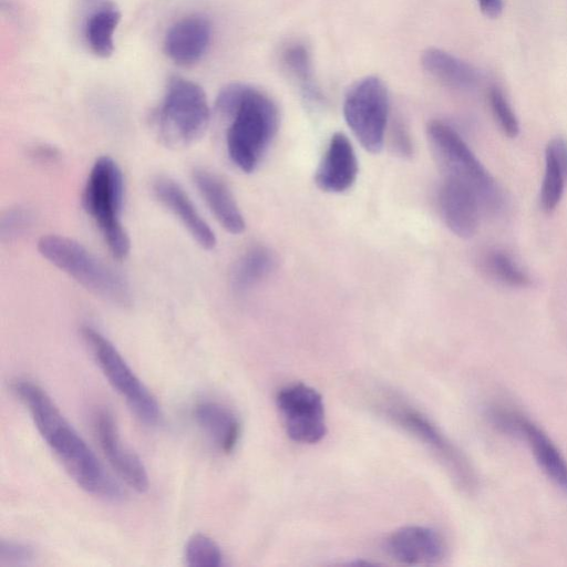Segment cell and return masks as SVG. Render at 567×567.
<instances>
[{"instance_id": "cell-1", "label": "cell", "mask_w": 567, "mask_h": 567, "mask_svg": "<svg viewBox=\"0 0 567 567\" xmlns=\"http://www.w3.org/2000/svg\"><path fill=\"white\" fill-rule=\"evenodd\" d=\"M11 392L29 412L40 436L84 492L116 502L123 497L121 485L106 472L93 451L61 413L52 398L29 379H16Z\"/></svg>"}, {"instance_id": "cell-2", "label": "cell", "mask_w": 567, "mask_h": 567, "mask_svg": "<svg viewBox=\"0 0 567 567\" xmlns=\"http://www.w3.org/2000/svg\"><path fill=\"white\" fill-rule=\"evenodd\" d=\"M216 111L228 121L226 148L230 161L245 173L260 164L279 127V111L266 93L244 83L225 86Z\"/></svg>"}, {"instance_id": "cell-3", "label": "cell", "mask_w": 567, "mask_h": 567, "mask_svg": "<svg viewBox=\"0 0 567 567\" xmlns=\"http://www.w3.org/2000/svg\"><path fill=\"white\" fill-rule=\"evenodd\" d=\"M40 254L100 298L120 307L132 305V290L126 279L97 259L83 245L60 235L42 236Z\"/></svg>"}, {"instance_id": "cell-4", "label": "cell", "mask_w": 567, "mask_h": 567, "mask_svg": "<svg viewBox=\"0 0 567 567\" xmlns=\"http://www.w3.org/2000/svg\"><path fill=\"white\" fill-rule=\"evenodd\" d=\"M124 179L117 163L101 156L93 164L83 190V207L99 227L112 256L123 260L130 239L121 221Z\"/></svg>"}, {"instance_id": "cell-5", "label": "cell", "mask_w": 567, "mask_h": 567, "mask_svg": "<svg viewBox=\"0 0 567 567\" xmlns=\"http://www.w3.org/2000/svg\"><path fill=\"white\" fill-rule=\"evenodd\" d=\"M210 110L204 90L195 82L169 78L164 97L154 114V127L167 147L179 148L196 142L206 131Z\"/></svg>"}, {"instance_id": "cell-6", "label": "cell", "mask_w": 567, "mask_h": 567, "mask_svg": "<svg viewBox=\"0 0 567 567\" xmlns=\"http://www.w3.org/2000/svg\"><path fill=\"white\" fill-rule=\"evenodd\" d=\"M426 136L444 176L470 186L478 196L481 205L489 209L499 207L502 197L497 184L451 125L433 120L426 126Z\"/></svg>"}, {"instance_id": "cell-7", "label": "cell", "mask_w": 567, "mask_h": 567, "mask_svg": "<svg viewBox=\"0 0 567 567\" xmlns=\"http://www.w3.org/2000/svg\"><path fill=\"white\" fill-rule=\"evenodd\" d=\"M81 336L110 385L122 396L135 416L148 426L161 420V406L116 347L94 327H81Z\"/></svg>"}, {"instance_id": "cell-8", "label": "cell", "mask_w": 567, "mask_h": 567, "mask_svg": "<svg viewBox=\"0 0 567 567\" xmlns=\"http://www.w3.org/2000/svg\"><path fill=\"white\" fill-rule=\"evenodd\" d=\"M390 96L384 82L369 75L353 83L343 101L344 120L362 147L380 153L385 137Z\"/></svg>"}, {"instance_id": "cell-9", "label": "cell", "mask_w": 567, "mask_h": 567, "mask_svg": "<svg viewBox=\"0 0 567 567\" xmlns=\"http://www.w3.org/2000/svg\"><path fill=\"white\" fill-rule=\"evenodd\" d=\"M382 410L386 417L430 450L462 488L474 487L475 477L467 460L431 419L400 401H389Z\"/></svg>"}, {"instance_id": "cell-10", "label": "cell", "mask_w": 567, "mask_h": 567, "mask_svg": "<svg viewBox=\"0 0 567 567\" xmlns=\"http://www.w3.org/2000/svg\"><path fill=\"white\" fill-rule=\"evenodd\" d=\"M276 405L288 436L301 444L320 442L327 433L324 404L321 394L305 383L281 388Z\"/></svg>"}, {"instance_id": "cell-11", "label": "cell", "mask_w": 567, "mask_h": 567, "mask_svg": "<svg viewBox=\"0 0 567 567\" xmlns=\"http://www.w3.org/2000/svg\"><path fill=\"white\" fill-rule=\"evenodd\" d=\"M93 430L99 446L111 467L127 486L138 493L150 487V477L142 460L123 443L114 415L107 409L93 414Z\"/></svg>"}, {"instance_id": "cell-12", "label": "cell", "mask_w": 567, "mask_h": 567, "mask_svg": "<svg viewBox=\"0 0 567 567\" xmlns=\"http://www.w3.org/2000/svg\"><path fill=\"white\" fill-rule=\"evenodd\" d=\"M391 558L405 565H431L446 555V543L434 528L405 526L393 532L385 542Z\"/></svg>"}, {"instance_id": "cell-13", "label": "cell", "mask_w": 567, "mask_h": 567, "mask_svg": "<svg viewBox=\"0 0 567 567\" xmlns=\"http://www.w3.org/2000/svg\"><path fill=\"white\" fill-rule=\"evenodd\" d=\"M212 41V24L202 14H188L175 21L164 38V52L169 60L189 66L206 54Z\"/></svg>"}, {"instance_id": "cell-14", "label": "cell", "mask_w": 567, "mask_h": 567, "mask_svg": "<svg viewBox=\"0 0 567 567\" xmlns=\"http://www.w3.org/2000/svg\"><path fill=\"white\" fill-rule=\"evenodd\" d=\"M437 200L441 216L453 234L461 238H470L476 233L481 202L470 186L444 176Z\"/></svg>"}, {"instance_id": "cell-15", "label": "cell", "mask_w": 567, "mask_h": 567, "mask_svg": "<svg viewBox=\"0 0 567 567\" xmlns=\"http://www.w3.org/2000/svg\"><path fill=\"white\" fill-rule=\"evenodd\" d=\"M358 158L348 136L334 133L315 174V183L327 193H343L355 182Z\"/></svg>"}, {"instance_id": "cell-16", "label": "cell", "mask_w": 567, "mask_h": 567, "mask_svg": "<svg viewBox=\"0 0 567 567\" xmlns=\"http://www.w3.org/2000/svg\"><path fill=\"white\" fill-rule=\"evenodd\" d=\"M152 192L156 199L182 223L202 248L210 250L216 246L214 231L178 183L169 177L158 176L152 183Z\"/></svg>"}, {"instance_id": "cell-17", "label": "cell", "mask_w": 567, "mask_h": 567, "mask_svg": "<svg viewBox=\"0 0 567 567\" xmlns=\"http://www.w3.org/2000/svg\"><path fill=\"white\" fill-rule=\"evenodd\" d=\"M193 419L214 447L223 453H233L241 436L238 415L224 403L203 400L193 408Z\"/></svg>"}, {"instance_id": "cell-18", "label": "cell", "mask_w": 567, "mask_h": 567, "mask_svg": "<svg viewBox=\"0 0 567 567\" xmlns=\"http://www.w3.org/2000/svg\"><path fill=\"white\" fill-rule=\"evenodd\" d=\"M192 178L218 223L230 234H241L246 223L227 184L202 167L193 169Z\"/></svg>"}, {"instance_id": "cell-19", "label": "cell", "mask_w": 567, "mask_h": 567, "mask_svg": "<svg viewBox=\"0 0 567 567\" xmlns=\"http://www.w3.org/2000/svg\"><path fill=\"white\" fill-rule=\"evenodd\" d=\"M515 437L527 442L542 471L555 486L567 494V461L547 433L529 419L518 414Z\"/></svg>"}, {"instance_id": "cell-20", "label": "cell", "mask_w": 567, "mask_h": 567, "mask_svg": "<svg viewBox=\"0 0 567 567\" xmlns=\"http://www.w3.org/2000/svg\"><path fill=\"white\" fill-rule=\"evenodd\" d=\"M423 69L443 84L457 90L476 85V69L458 56L437 48H429L421 58Z\"/></svg>"}, {"instance_id": "cell-21", "label": "cell", "mask_w": 567, "mask_h": 567, "mask_svg": "<svg viewBox=\"0 0 567 567\" xmlns=\"http://www.w3.org/2000/svg\"><path fill=\"white\" fill-rule=\"evenodd\" d=\"M276 259L265 246H254L246 250L231 271V287L245 292L265 279L274 269Z\"/></svg>"}, {"instance_id": "cell-22", "label": "cell", "mask_w": 567, "mask_h": 567, "mask_svg": "<svg viewBox=\"0 0 567 567\" xmlns=\"http://www.w3.org/2000/svg\"><path fill=\"white\" fill-rule=\"evenodd\" d=\"M121 13L112 6H102L85 20L84 37L90 50L100 58H109L114 51V34Z\"/></svg>"}, {"instance_id": "cell-23", "label": "cell", "mask_w": 567, "mask_h": 567, "mask_svg": "<svg viewBox=\"0 0 567 567\" xmlns=\"http://www.w3.org/2000/svg\"><path fill=\"white\" fill-rule=\"evenodd\" d=\"M481 268L488 277L509 287H527L530 277L505 251L491 249L481 257Z\"/></svg>"}, {"instance_id": "cell-24", "label": "cell", "mask_w": 567, "mask_h": 567, "mask_svg": "<svg viewBox=\"0 0 567 567\" xmlns=\"http://www.w3.org/2000/svg\"><path fill=\"white\" fill-rule=\"evenodd\" d=\"M282 62L300 85L305 96L312 101L321 99L313 80L311 58L308 49L301 43L288 45L282 52Z\"/></svg>"}, {"instance_id": "cell-25", "label": "cell", "mask_w": 567, "mask_h": 567, "mask_svg": "<svg viewBox=\"0 0 567 567\" xmlns=\"http://www.w3.org/2000/svg\"><path fill=\"white\" fill-rule=\"evenodd\" d=\"M567 181V173L560 166L553 153L545 148V173L540 187V207L550 214L558 206Z\"/></svg>"}, {"instance_id": "cell-26", "label": "cell", "mask_w": 567, "mask_h": 567, "mask_svg": "<svg viewBox=\"0 0 567 567\" xmlns=\"http://www.w3.org/2000/svg\"><path fill=\"white\" fill-rule=\"evenodd\" d=\"M184 560L190 567H219L224 556L219 545L209 536L196 533L184 547Z\"/></svg>"}, {"instance_id": "cell-27", "label": "cell", "mask_w": 567, "mask_h": 567, "mask_svg": "<svg viewBox=\"0 0 567 567\" xmlns=\"http://www.w3.org/2000/svg\"><path fill=\"white\" fill-rule=\"evenodd\" d=\"M488 103L498 127L507 137L515 138L519 134L518 118L501 87L493 85L489 89Z\"/></svg>"}, {"instance_id": "cell-28", "label": "cell", "mask_w": 567, "mask_h": 567, "mask_svg": "<svg viewBox=\"0 0 567 567\" xmlns=\"http://www.w3.org/2000/svg\"><path fill=\"white\" fill-rule=\"evenodd\" d=\"M33 213L22 206L7 209L0 217V236L2 241H12L23 236L32 227Z\"/></svg>"}, {"instance_id": "cell-29", "label": "cell", "mask_w": 567, "mask_h": 567, "mask_svg": "<svg viewBox=\"0 0 567 567\" xmlns=\"http://www.w3.org/2000/svg\"><path fill=\"white\" fill-rule=\"evenodd\" d=\"M35 558L34 548L23 542L1 539L0 566L17 567L30 565Z\"/></svg>"}, {"instance_id": "cell-30", "label": "cell", "mask_w": 567, "mask_h": 567, "mask_svg": "<svg viewBox=\"0 0 567 567\" xmlns=\"http://www.w3.org/2000/svg\"><path fill=\"white\" fill-rule=\"evenodd\" d=\"M391 147L401 157H409L413 153L410 134L401 122H396L392 127Z\"/></svg>"}, {"instance_id": "cell-31", "label": "cell", "mask_w": 567, "mask_h": 567, "mask_svg": "<svg viewBox=\"0 0 567 567\" xmlns=\"http://www.w3.org/2000/svg\"><path fill=\"white\" fill-rule=\"evenodd\" d=\"M481 11L491 18H497L504 8L503 0H476Z\"/></svg>"}, {"instance_id": "cell-32", "label": "cell", "mask_w": 567, "mask_h": 567, "mask_svg": "<svg viewBox=\"0 0 567 567\" xmlns=\"http://www.w3.org/2000/svg\"><path fill=\"white\" fill-rule=\"evenodd\" d=\"M31 155L41 161H54L58 156V153L53 147L47 145H38L32 150Z\"/></svg>"}]
</instances>
